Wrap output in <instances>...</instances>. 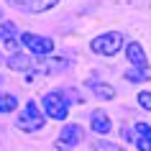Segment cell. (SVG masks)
I'll return each instance as SVG.
<instances>
[{
	"label": "cell",
	"mask_w": 151,
	"mask_h": 151,
	"mask_svg": "<svg viewBox=\"0 0 151 151\" xmlns=\"http://www.w3.org/2000/svg\"><path fill=\"white\" fill-rule=\"evenodd\" d=\"M18 108V100L13 95H0V113H13Z\"/></svg>",
	"instance_id": "obj_13"
},
{
	"label": "cell",
	"mask_w": 151,
	"mask_h": 151,
	"mask_svg": "<svg viewBox=\"0 0 151 151\" xmlns=\"http://www.w3.org/2000/svg\"><path fill=\"white\" fill-rule=\"evenodd\" d=\"M87 87L95 92V97H100V100H113L115 97V90L110 87V85H105V82H97V80H90Z\"/></svg>",
	"instance_id": "obj_10"
},
{
	"label": "cell",
	"mask_w": 151,
	"mask_h": 151,
	"mask_svg": "<svg viewBox=\"0 0 151 151\" xmlns=\"http://www.w3.org/2000/svg\"><path fill=\"white\" fill-rule=\"evenodd\" d=\"M21 44L28 46V51L36 56H46L51 54V49H54V41L46 39V36H36V33H21Z\"/></svg>",
	"instance_id": "obj_3"
},
{
	"label": "cell",
	"mask_w": 151,
	"mask_h": 151,
	"mask_svg": "<svg viewBox=\"0 0 151 151\" xmlns=\"http://www.w3.org/2000/svg\"><path fill=\"white\" fill-rule=\"evenodd\" d=\"M44 110H46L49 118L64 120L67 113H69V108H67V103H64V97L59 95V92H49V95L44 97Z\"/></svg>",
	"instance_id": "obj_4"
},
{
	"label": "cell",
	"mask_w": 151,
	"mask_h": 151,
	"mask_svg": "<svg viewBox=\"0 0 151 151\" xmlns=\"http://www.w3.org/2000/svg\"><path fill=\"white\" fill-rule=\"evenodd\" d=\"M95 151H123V149L115 146V143H108V141H95Z\"/></svg>",
	"instance_id": "obj_15"
},
{
	"label": "cell",
	"mask_w": 151,
	"mask_h": 151,
	"mask_svg": "<svg viewBox=\"0 0 151 151\" xmlns=\"http://www.w3.org/2000/svg\"><path fill=\"white\" fill-rule=\"evenodd\" d=\"M82 126H77V123H69V126L62 128V133H59V146H77V143L82 141Z\"/></svg>",
	"instance_id": "obj_6"
},
{
	"label": "cell",
	"mask_w": 151,
	"mask_h": 151,
	"mask_svg": "<svg viewBox=\"0 0 151 151\" xmlns=\"http://www.w3.org/2000/svg\"><path fill=\"white\" fill-rule=\"evenodd\" d=\"M92 51L95 54H103V56H113L118 54L120 46H123V36H120L118 31H110V33H103V36H97V39H92Z\"/></svg>",
	"instance_id": "obj_1"
},
{
	"label": "cell",
	"mask_w": 151,
	"mask_h": 151,
	"mask_svg": "<svg viewBox=\"0 0 151 151\" xmlns=\"http://www.w3.org/2000/svg\"><path fill=\"white\" fill-rule=\"evenodd\" d=\"M13 5H18V8L28 10V13H44V10L54 8L59 0H10Z\"/></svg>",
	"instance_id": "obj_7"
},
{
	"label": "cell",
	"mask_w": 151,
	"mask_h": 151,
	"mask_svg": "<svg viewBox=\"0 0 151 151\" xmlns=\"http://www.w3.org/2000/svg\"><path fill=\"white\" fill-rule=\"evenodd\" d=\"M90 126H92V131L95 133H110V128H113V123H110V118L105 115L103 110H95L92 115H90Z\"/></svg>",
	"instance_id": "obj_9"
},
{
	"label": "cell",
	"mask_w": 151,
	"mask_h": 151,
	"mask_svg": "<svg viewBox=\"0 0 151 151\" xmlns=\"http://www.w3.org/2000/svg\"><path fill=\"white\" fill-rule=\"evenodd\" d=\"M126 56H128V62L133 64V67H138V69H149V62H146V54H143V49L141 44H128L126 46Z\"/></svg>",
	"instance_id": "obj_8"
},
{
	"label": "cell",
	"mask_w": 151,
	"mask_h": 151,
	"mask_svg": "<svg viewBox=\"0 0 151 151\" xmlns=\"http://www.w3.org/2000/svg\"><path fill=\"white\" fill-rule=\"evenodd\" d=\"M149 69H138V67H133L131 72H126V77L131 82H143V80H149V74H146Z\"/></svg>",
	"instance_id": "obj_14"
},
{
	"label": "cell",
	"mask_w": 151,
	"mask_h": 151,
	"mask_svg": "<svg viewBox=\"0 0 151 151\" xmlns=\"http://www.w3.org/2000/svg\"><path fill=\"white\" fill-rule=\"evenodd\" d=\"M0 41L5 44L8 51H16L18 44H21V33H18V28L13 23H0Z\"/></svg>",
	"instance_id": "obj_5"
},
{
	"label": "cell",
	"mask_w": 151,
	"mask_h": 151,
	"mask_svg": "<svg viewBox=\"0 0 151 151\" xmlns=\"http://www.w3.org/2000/svg\"><path fill=\"white\" fill-rule=\"evenodd\" d=\"M18 128H23V131H28V133H36V131L44 128V115L39 113L36 103H26L23 115L18 118Z\"/></svg>",
	"instance_id": "obj_2"
},
{
	"label": "cell",
	"mask_w": 151,
	"mask_h": 151,
	"mask_svg": "<svg viewBox=\"0 0 151 151\" xmlns=\"http://www.w3.org/2000/svg\"><path fill=\"white\" fill-rule=\"evenodd\" d=\"M138 103H141V108L151 110V92H138Z\"/></svg>",
	"instance_id": "obj_16"
},
{
	"label": "cell",
	"mask_w": 151,
	"mask_h": 151,
	"mask_svg": "<svg viewBox=\"0 0 151 151\" xmlns=\"http://www.w3.org/2000/svg\"><path fill=\"white\" fill-rule=\"evenodd\" d=\"M8 67L10 69H28L31 62H28V56H23V54H13V56H8Z\"/></svg>",
	"instance_id": "obj_12"
},
{
	"label": "cell",
	"mask_w": 151,
	"mask_h": 151,
	"mask_svg": "<svg viewBox=\"0 0 151 151\" xmlns=\"http://www.w3.org/2000/svg\"><path fill=\"white\" fill-rule=\"evenodd\" d=\"M133 131L141 136V138L136 141V146H138L141 151H151V126H146V123H136Z\"/></svg>",
	"instance_id": "obj_11"
}]
</instances>
